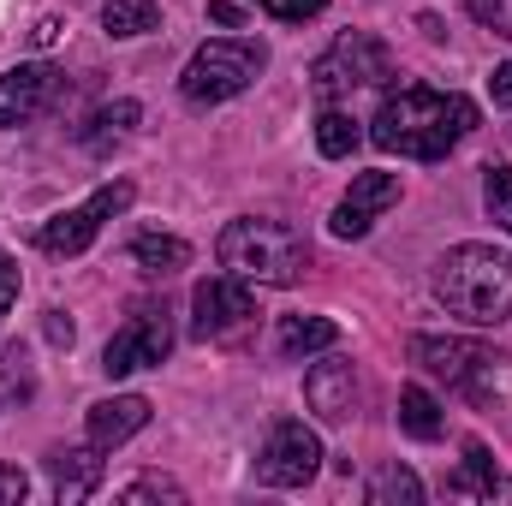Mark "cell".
<instances>
[{
  "instance_id": "8fae6325",
  "label": "cell",
  "mask_w": 512,
  "mask_h": 506,
  "mask_svg": "<svg viewBox=\"0 0 512 506\" xmlns=\"http://www.w3.org/2000/svg\"><path fill=\"white\" fill-rule=\"evenodd\" d=\"M54 90H60V72H54V66H42V60L0 72V131L30 126V120L54 102Z\"/></svg>"
},
{
  "instance_id": "d4e9b609",
  "label": "cell",
  "mask_w": 512,
  "mask_h": 506,
  "mask_svg": "<svg viewBox=\"0 0 512 506\" xmlns=\"http://www.w3.org/2000/svg\"><path fill=\"white\" fill-rule=\"evenodd\" d=\"M36 393V376H30V364H24V352L12 346L6 358H0V405H12V399H30Z\"/></svg>"
},
{
  "instance_id": "9c48e42d",
  "label": "cell",
  "mask_w": 512,
  "mask_h": 506,
  "mask_svg": "<svg viewBox=\"0 0 512 506\" xmlns=\"http://www.w3.org/2000/svg\"><path fill=\"white\" fill-rule=\"evenodd\" d=\"M167 352H173L167 310H137L126 328L102 346V370H108V381H120V376H137V370H155Z\"/></svg>"
},
{
  "instance_id": "ac0fdd59",
  "label": "cell",
  "mask_w": 512,
  "mask_h": 506,
  "mask_svg": "<svg viewBox=\"0 0 512 506\" xmlns=\"http://www.w3.org/2000/svg\"><path fill=\"white\" fill-rule=\"evenodd\" d=\"M131 262L167 280V274H179V268L191 262V245L173 239V233H137V239H131Z\"/></svg>"
},
{
  "instance_id": "d6986e66",
  "label": "cell",
  "mask_w": 512,
  "mask_h": 506,
  "mask_svg": "<svg viewBox=\"0 0 512 506\" xmlns=\"http://www.w3.org/2000/svg\"><path fill=\"white\" fill-rule=\"evenodd\" d=\"M399 429H405L411 441H441L447 417H441V405H435L429 387H405V393H399Z\"/></svg>"
},
{
  "instance_id": "83f0119b",
  "label": "cell",
  "mask_w": 512,
  "mask_h": 506,
  "mask_svg": "<svg viewBox=\"0 0 512 506\" xmlns=\"http://www.w3.org/2000/svg\"><path fill=\"white\" fill-rule=\"evenodd\" d=\"M268 18H280V24H304V18H316V12H328V0H256Z\"/></svg>"
},
{
  "instance_id": "ba28073f",
  "label": "cell",
  "mask_w": 512,
  "mask_h": 506,
  "mask_svg": "<svg viewBox=\"0 0 512 506\" xmlns=\"http://www.w3.org/2000/svg\"><path fill=\"white\" fill-rule=\"evenodd\" d=\"M322 471V441L304 429V423H274L262 453H256V483L262 489H304L310 477Z\"/></svg>"
},
{
  "instance_id": "30bf717a",
  "label": "cell",
  "mask_w": 512,
  "mask_h": 506,
  "mask_svg": "<svg viewBox=\"0 0 512 506\" xmlns=\"http://www.w3.org/2000/svg\"><path fill=\"white\" fill-rule=\"evenodd\" d=\"M251 316H256V298L245 292L239 274H209V280H197V292H191V334H197V340H221V334H233V328L251 322Z\"/></svg>"
},
{
  "instance_id": "f546056e",
  "label": "cell",
  "mask_w": 512,
  "mask_h": 506,
  "mask_svg": "<svg viewBox=\"0 0 512 506\" xmlns=\"http://www.w3.org/2000/svg\"><path fill=\"white\" fill-rule=\"evenodd\" d=\"M18 304V262L0 251V322H6V310Z\"/></svg>"
},
{
  "instance_id": "4fadbf2b",
  "label": "cell",
  "mask_w": 512,
  "mask_h": 506,
  "mask_svg": "<svg viewBox=\"0 0 512 506\" xmlns=\"http://www.w3.org/2000/svg\"><path fill=\"white\" fill-rule=\"evenodd\" d=\"M304 399L322 423H352L358 417V370L346 358H322L304 376Z\"/></svg>"
},
{
  "instance_id": "484cf974",
  "label": "cell",
  "mask_w": 512,
  "mask_h": 506,
  "mask_svg": "<svg viewBox=\"0 0 512 506\" xmlns=\"http://www.w3.org/2000/svg\"><path fill=\"white\" fill-rule=\"evenodd\" d=\"M120 501L126 506H137V501H185V489H179V483H173V477H161V471H149V477H137V483H126V489H120Z\"/></svg>"
},
{
  "instance_id": "4316f807",
  "label": "cell",
  "mask_w": 512,
  "mask_h": 506,
  "mask_svg": "<svg viewBox=\"0 0 512 506\" xmlns=\"http://www.w3.org/2000/svg\"><path fill=\"white\" fill-rule=\"evenodd\" d=\"M465 12H471L483 30H495V36H512V0H465Z\"/></svg>"
},
{
  "instance_id": "9a60e30c",
  "label": "cell",
  "mask_w": 512,
  "mask_h": 506,
  "mask_svg": "<svg viewBox=\"0 0 512 506\" xmlns=\"http://www.w3.org/2000/svg\"><path fill=\"white\" fill-rule=\"evenodd\" d=\"M102 447H54L48 453V477H54V495L60 506H78L96 495V483H102V459H96Z\"/></svg>"
},
{
  "instance_id": "d6a6232c",
  "label": "cell",
  "mask_w": 512,
  "mask_h": 506,
  "mask_svg": "<svg viewBox=\"0 0 512 506\" xmlns=\"http://www.w3.org/2000/svg\"><path fill=\"white\" fill-rule=\"evenodd\" d=\"M209 18H215L221 30H239V24H245V12H239L233 0H209Z\"/></svg>"
},
{
  "instance_id": "7402d4cb",
  "label": "cell",
  "mask_w": 512,
  "mask_h": 506,
  "mask_svg": "<svg viewBox=\"0 0 512 506\" xmlns=\"http://www.w3.org/2000/svg\"><path fill=\"white\" fill-rule=\"evenodd\" d=\"M137 120H143V108H137V102H108V108H102V114L90 120L84 143H90V149L102 155V149H108V143H120V137H126L131 126H137Z\"/></svg>"
},
{
  "instance_id": "5bb4252c",
  "label": "cell",
  "mask_w": 512,
  "mask_h": 506,
  "mask_svg": "<svg viewBox=\"0 0 512 506\" xmlns=\"http://www.w3.org/2000/svg\"><path fill=\"white\" fill-rule=\"evenodd\" d=\"M143 423H149V399H143V393H114V399L90 405V417H84V429H90V447H102V453L126 447Z\"/></svg>"
},
{
  "instance_id": "f1b7e54d",
  "label": "cell",
  "mask_w": 512,
  "mask_h": 506,
  "mask_svg": "<svg viewBox=\"0 0 512 506\" xmlns=\"http://www.w3.org/2000/svg\"><path fill=\"white\" fill-rule=\"evenodd\" d=\"M24 495H30V477L18 465H0V506H18Z\"/></svg>"
},
{
  "instance_id": "ffe728a7",
  "label": "cell",
  "mask_w": 512,
  "mask_h": 506,
  "mask_svg": "<svg viewBox=\"0 0 512 506\" xmlns=\"http://www.w3.org/2000/svg\"><path fill=\"white\" fill-rule=\"evenodd\" d=\"M102 30L108 36H149V30H161V6L155 0H108Z\"/></svg>"
},
{
  "instance_id": "7c38bea8",
  "label": "cell",
  "mask_w": 512,
  "mask_h": 506,
  "mask_svg": "<svg viewBox=\"0 0 512 506\" xmlns=\"http://www.w3.org/2000/svg\"><path fill=\"white\" fill-rule=\"evenodd\" d=\"M393 203H399V173H358L328 227H334V239H364L376 227V215L393 209Z\"/></svg>"
},
{
  "instance_id": "836d02e7",
  "label": "cell",
  "mask_w": 512,
  "mask_h": 506,
  "mask_svg": "<svg viewBox=\"0 0 512 506\" xmlns=\"http://www.w3.org/2000/svg\"><path fill=\"white\" fill-rule=\"evenodd\" d=\"M60 30H66L60 18H42V24L30 30V42H36V48H54V42H60Z\"/></svg>"
},
{
  "instance_id": "8992f818",
  "label": "cell",
  "mask_w": 512,
  "mask_h": 506,
  "mask_svg": "<svg viewBox=\"0 0 512 506\" xmlns=\"http://www.w3.org/2000/svg\"><path fill=\"white\" fill-rule=\"evenodd\" d=\"M131 197H137V191H131V179H108V185H102V191H90L78 209L48 215V221L36 227V245H42L48 256H78L96 233H102V227H108V221H114V215H126Z\"/></svg>"
},
{
  "instance_id": "603a6c76",
  "label": "cell",
  "mask_w": 512,
  "mask_h": 506,
  "mask_svg": "<svg viewBox=\"0 0 512 506\" xmlns=\"http://www.w3.org/2000/svg\"><path fill=\"white\" fill-rule=\"evenodd\" d=\"M370 501H376V506H417V501H423V483H417V471L387 465L382 477H376V489H370Z\"/></svg>"
},
{
  "instance_id": "7a4b0ae2",
  "label": "cell",
  "mask_w": 512,
  "mask_h": 506,
  "mask_svg": "<svg viewBox=\"0 0 512 506\" xmlns=\"http://www.w3.org/2000/svg\"><path fill=\"white\" fill-rule=\"evenodd\" d=\"M435 298L447 316L471 328H495L512 316V256L495 245H453L435 262Z\"/></svg>"
},
{
  "instance_id": "cb8c5ba5",
  "label": "cell",
  "mask_w": 512,
  "mask_h": 506,
  "mask_svg": "<svg viewBox=\"0 0 512 506\" xmlns=\"http://www.w3.org/2000/svg\"><path fill=\"white\" fill-rule=\"evenodd\" d=\"M483 203H489V215L512 233V167H483Z\"/></svg>"
},
{
  "instance_id": "4dcf8cb0",
  "label": "cell",
  "mask_w": 512,
  "mask_h": 506,
  "mask_svg": "<svg viewBox=\"0 0 512 506\" xmlns=\"http://www.w3.org/2000/svg\"><path fill=\"white\" fill-rule=\"evenodd\" d=\"M42 334H48V346H72V322H66V310H48Z\"/></svg>"
},
{
  "instance_id": "3957f363",
  "label": "cell",
  "mask_w": 512,
  "mask_h": 506,
  "mask_svg": "<svg viewBox=\"0 0 512 506\" xmlns=\"http://www.w3.org/2000/svg\"><path fill=\"white\" fill-rule=\"evenodd\" d=\"M215 256H221L227 274L256 280V286H298L304 268H310V245H304V233L286 227V221H268V215L227 221L221 239H215Z\"/></svg>"
},
{
  "instance_id": "277c9868",
  "label": "cell",
  "mask_w": 512,
  "mask_h": 506,
  "mask_svg": "<svg viewBox=\"0 0 512 506\" xmlns=\"http://www.w3.org/2000/svg\"><path fill=\"white\" fill-rule=\"evenodd\" d=\"M262 66H268L262 42H239V36L203 42V48L191 54V66L179 72V96H185L191 108H215V102H233V96H245L256 78H262Z\"/></svg>"
},
{
  "instance_id": "5b68a950",
  "label": "cell",
  "mask_w": 512,
  "mask_h": 506,
  "mask_svg": "<svg viewBox=\"0 0 512 506\" xmlns=\"http://www.w3.org/2000/svg\"><path fill=\"white\" fill-rule=\"evenodd\" d=\"M393 78V48H387L382 36H370V30H340L334 36V48L310 66V90H316V102H340V96H352V90H370V84H387Z\"/></svg>"
},
{
  "instance_id": "44dd1931",
  "label": "cell",
  "mask_w": 512,
  "mask_h": 506,
  "mask_svg": "<svg viewBox=\"0 0 512 506\" xmlns=\"http://www.w3.org/2000/svg\"><path fill=\"white\" fill-rule=\"evenodd\" d=\"M358 143H364V131L352 126V114H340V108H322V120H316V149H322L328 161H346Z\"/></svg>"
},
{
  "instance_id": "e0dca14e",
  "label": "cell",
  "mask_w": 512,
  "mask_h": 506,
  "mask_svg": "<svg viewBox=\"0 0 512 506\" xmlns=\"http://www.w3.org/2000/svg\"><path fill=\"white\" fill-rule=\"evenodd\" d=\"M495 489H501V471H495V459H489V447L483 441H465V465L447 477V495H471V501H495Z\"/></svg>"
},
{
  "instance_id": "1f68e13d",
  "label": "cell",
  "mask_w": 512,
  "mask_h": 506,
  "mask_svg": "<svg viewBox=\"0 0 512 506\" xmlns=\"http://www.w3.org/2000/svg\"><path fill=\"white\" fill-rule=\"evenodd\" d=\"M489 96H495V108H512V60H507V66H495V78H489Z\"/></svg>"
},
{
  "instance_id": "52a82bcc",
  "label": "cell",
  "mask_w": 512,
  "mask_h": 506,
  "mask_svg": "<svg viewBox=\"0 0 512 506\" xmlns=\"http://www.w3.org/2000/svg\"><path fill=\"white\" fill-rule=\"evenodd\" d=\"M411 364H423L429 376H441L447 387L483 399L489 393V376L507 364L501 352L477 346V340H441V334H411Z\"/></svg>"
},
{
  "instance_id": "2e32d148",
  "label": "cell",
  "mask_w": 512,
  "mask_h": 506,
  "mask_svg": "<svg viewBox=\"0 0 512 506\" xmlns=\"http://www.w3.org/2000/svg\"><path fill=\"white\" fill-rule=\"evenodd\" d=\"M280 358H310V352H334L340 346V322L328 316H286L280 334H274Z\"/></svg>"
},
{
  "instance_id": "6da1fadb",
  "label": "cell",
  "mask_w": 512,
  "mask_h": 506,
  "mask_svg": "<svg viewBox=\"0 0 512 506\" xmlns=\"http://www.w3.org/2000/svg\"><path fill=\"white\" fill-rule=\"evenodd\" d=\"M477 102L471 96H447V90H423V84H405L382 96L376 120H370V143L387 155H411V161H447L459 137L477 131Z\"/></svg>"
}]
</instances>
